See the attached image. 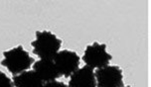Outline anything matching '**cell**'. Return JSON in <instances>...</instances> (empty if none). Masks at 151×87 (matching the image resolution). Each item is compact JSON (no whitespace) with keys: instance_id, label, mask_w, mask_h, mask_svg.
I'll use <instances>...</instances> for the list:
<instances>
[{"instance_id":"cell-1","label":"cell","mask_w":151,"mask_h":87,"mask_svg":"<svg viewBox=\"0 0 151 87\" xmlns=\"http://www.w3.org/2000/svg\"><path fill=\"white\" fill-rule=\"evenodd\" d=\"M36 40L31 43L33 53L40 59H54L60 51L62 41L49 31H37Z\"/></svg>"},{"instance_id":"cell-2","label":"cell","mask_w":151,"mask_h":87,"mask_svg":"<svg viewBox=\"0 0 151 87\" xmlns=\"http://www.w3.org/2000/svg\"><path fill=\"white\" fill-rule=\"evenodd\" d=\"M3 56L4 58L2 59L1 65L6 67L8 71L13 75L29 70L35 62L34 58L29 56L22 46H18L10 51H4Z\"/></svg>"},{"instance_id":"cell-3","label":"cell","mask_w":151,"mask_h":87,"mask_svg":"<svg viewBox=\"0 0 151 87\" xmlns=\"http://www.w3.org/2000/svg\"><path fill=\"white\" fill-rule=\"evenodd\" d=\"M111 54L106 51V45L104 44L93 43V45H88L86 48L85 53L83 56V61L86 65L91 68H101L109 65L111 61Z\"/></svg>"},{"instance_id":"cell-4","label":"cell","mask_w":151,"mask_h":87,"mask_svg":"<svg viewBox=\"0 0 151 87\" xmlns=\"http://www.w3.org/2000/svg\"><path fill=\"white\" fill-rule=\"evenodd\" d=\"M96 87H121L123 86V74L116 65H106L94 71Z\"/></svg>"},{"instance_id":"cell-5","label":"cell","mask_w":151,"mask_h":87,"mask_svg":"<svg viewBox=\"0 0 151 87\" xmlns=\"http://www.w3.org/2000/svg\"><path fill=\"white\" fill-rule=\"evenodd\" d=\"M54 62L61 76L68 78L80 67V56L73 51H59L54 58Z\"/></svg>"},{"instance_id":"cell-6","label":"cell","mask_w":151,"mask_h":87,"mask_svg":"<svg viewBox=\"0 0 151 87\" xmlns=\"http://www.w3.org/2000/svg\"><path fill=\"white\" fill-rule=\"evenodd\" d=\"M69 87H96V79L91 67L85 65L70 76Z\"/></svg>"},{"instance_id":"cell-7","label":"cell","mask_w":151,"mask_h":87,"mask_svg":"<svg viewBox=\"0 0 151 87\" xmlns=\"http://www.w3.org/2000/svg\"><path fill=\"white\" fill-rule=\"evenodd\" d=\"M33 70L43 82H50L60 77V73L52 59H39L33 63Z\"/></svg>"},{"instance_id":"cell-8","label":"cell","mask_w":151,"mask_h":87,"mask_svg":"<svg viewBox=\"0 0 151 87\" xmlns=\"http://www.w3.org/2000/svg\"><path fill=\"white\" fill-rule=\"evenodd\" d=\"M14 87H42L44 82L34 70H26L13 76Z\"/></svg>"},{"instance_id":"cell-9","label":"cell","mask_w":151,"mask_h":87,"mask_svg":"<svg viewBox=\"0 0 151 87\" xmlns=\"http://www.w3.org/2000/svg\"><path fill=\"white\" fill-rule=\"evenodd\" d=\"M0 87H14L13 81L2 71H0Z\"/></svg>"},{"instance_id":"cell-10","label":"cell","mask_w":151,"mask_h":87,"mask_svg":"<svg viewBox=\"0 0 151 87\" xmlns=\"http://www.w3.org/2000/svg\"><path fill=\"white\" fill-rule=\"evenodd\" d=\"M42 87H69V86L66 85V84L63 82H61V81L53 80V81H50V82H45L43 84Z\"/></svg>"},{"instance_id":"cell-11","label":"cell","mask_w":151,"mask_h":87,"mask_svg":"<svg viewBox=\"0 0 151 87\" xmlns=\"http://www.w3.org/2000/svg\"><path fill=\"white\" fill-rule=\"evenodd\" d=\"M121 87H130V86H121Z\"/></svg>"}]
</instances>
